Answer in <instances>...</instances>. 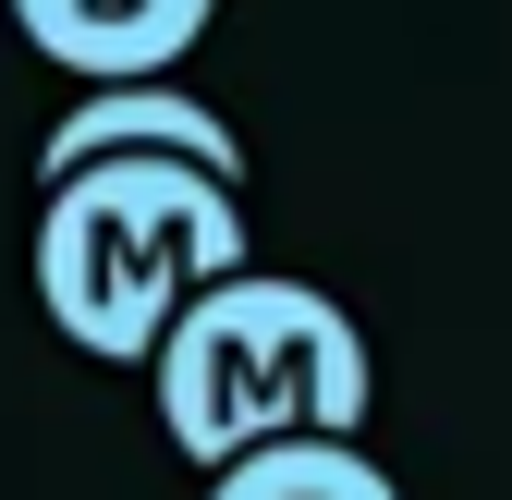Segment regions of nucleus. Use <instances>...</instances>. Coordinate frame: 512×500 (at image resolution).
<instances>
[{
	"instance_id": "f257e3e1",
	"label": "nucleus",
	"mask_w": 512,
	"mask_h": 500,
	"mask_svg": "<svg viewBox=\"0 0 512 500\" xmlns=\"http://www.w3.org/2000/svg\"><path fill=\"white\" fill-rule=\"evenodd\" d=\"M37 318L98 354V366H147L159 330L196 305L208 281L256 269V220L244 183H208L183 159H86L37 183Z\"/></svg>"
},
{
	"instance_id": "f03ea898",
	"label": "nucleus",
	"mask_w": 512,
	"mask_h": 500,
	"mask_svg": "<svg viewBox=\"0 0 512 500\" xmlns=\"http://www.w3.org/2000/svg\"><path fill=\"white\" fill-rule=\"evenodd\" d=\"M159 440L220 476L232 452L269 440H366L378 354L354 330V305H330L293 269H232L159 330Z\"/></svg>"
},
{
	"instance_id": "7ed1b4c3",
	"label": "nucleus",
	"mask_w": 512,
	"mask_h": 500,
	"mask_svg": "<svg viewBox=\"0 0 512 500\" xmlns=\"http://www.w3.org/2000/svg\"><path fill=\"white\" fill-rule=\"evenodd\" d=\"M86 159H183V171H208V183H244V135L196 86H86L37 135V183L86 171Z\"/></svg>"
},
{
	"instance_id": "20e7f679",
	"label": "nucleus",
	"mask_w": 512,
	"mask_h": 500,
	"mask_svg": "<svg viewBox=\"0 0 512 500\" xmlns=\"http://www.w3.org/2000/svg\"><path fill=\"white\" fill-rule=\"evenodd\" d=\"M220 0H13V25L37 61H61L74 86H171V61L208 37Z\"/></svg>"
},
{
	"instance_id": "39448f33",
	"label": "nucleus",
	"mask_w": 512,
	"mask_h": 500,
	"mask_svg": "<svg viewBox=\"0 0 512 500\" xmlns=\"http://www.w3.org/2000/svg\"><path fill=\"white\" fill-rule=\"evenodd\" d=\"M208 500H403V488L378 476L366 440H269V452H232Z\"/></svg>"
}]
</instances>
